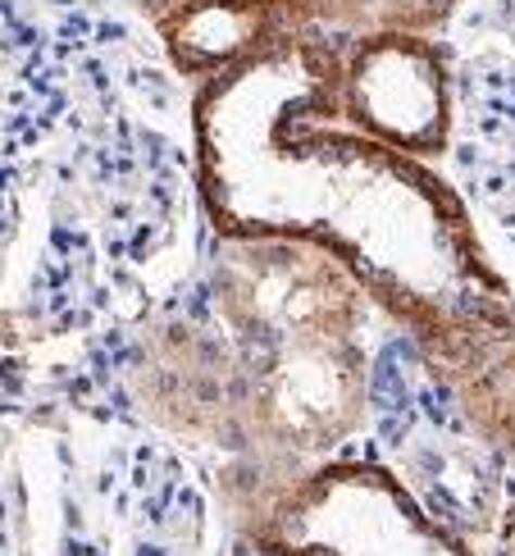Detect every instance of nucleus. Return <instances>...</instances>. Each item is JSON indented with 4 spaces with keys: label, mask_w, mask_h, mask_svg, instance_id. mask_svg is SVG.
<instances>
[{
    "label": "nucleus",
    "mask_w": 515,
    "mask_h": 556,
    "mask_svg": "<svg viewBox=\"0 0 515 556\" xmlns=\"http://www.w3.org/2000/svg\"><path fill=\"white\" fill-rule=\"evenodd\" d=\"M133 392L147 420L183 443L242 460V379L210 311L160 315L133 352Z\"/></svg>",
    "instance_id": "4"
},
{
    "label": "nucleus",
    "mask_w": 515,
    "mask_h": 556,
    "mask_svg": "<svg viewBox=\"0 0 515 556\" xmlns=\"http://www.w3.org/2000/svg\"><path fill=\"white\" fill-rule=\"evenodd\" d=\"M429 369L452 392L461 425L493 456L515 466V333L470 346L465 356Z\"/></svg>",
    "instance_id": "6"
},
{
    "label": "nucleus",
    "mask_w": 515,
    "mask_h": 556,
    "mask_svg": "<svg viewBox=\"0 0 515 556\" xmlns=\"http://www.w3.org/2000/svg\"><path fill=\"white\" fill-rule=\"evenodd\" d=\"M155 33L178 64V74L205 83L269 51L274 41H284L297 28L284 0H197V5L165 18Z\"/></svg>",
    "instance_id": "5"
},
{
    "label": "nucleus",
    "mask_w": 515,
    "mask_h": 556,
    "mask_svg": "<svg viewBox=\"0 0 515 556\" xmlns=\"http://www.w3.org/2000/svg\"><path fill=\"white\" fill-rule=\"evenodd\" d=\"M187 5H197V0H137V10H142V14L155 23V28H160L165 18H174L178 10H187Z\"/></svg>",
    "instance_id": "9"
},
{
    "label": "nucleus",
    "mask_w": 515,
    "mask_h": 556,
    "mask_svg": "<svg viewBox=\"0 0 515 556\" xmlns=\"http://www.w3.org/2000/svg\"><path fill=\"white\" fill-rule=\"evenodd\" d=\"M338 110L351 128L438 169L452 151L456 83L438 37L369 33L338 41Z\"/></svg>",
    "instance_id": "3"
},
{
    "label": "nucleus",
    "mask_w": 515,
    "mask_h": 556,
    "mask_svg": "<svg viewBox=\"0 0 515 556\" xmlns=\"http://www.w3.org/2000/svg\"><path fill=\"white\" fill-rule=\"evenodd\" d=\"M465 0H284L297 33H338V37H369V33H419L438 37Z\"/></svg>",
    "instance_id": "7"
},
{
    "label": "nucleus",
    "mask_w": 515,
    "mask_h": 556,
    "mask_svg": "<svg viewBox=\"0 0 515 556\" xmlns=\"http://www.w3.org/2000/svg\"><path fill=\"white\" fill-rule=\"evenodd\" d=\"M255 556H479L374 456H329L242 516Z\"/></svg>",
    "instance_id": "2"
},
{
    "label": "nucleus",
    "mask_w": 515,
    "mask_h": 556,
    "mask_svg": "<svg viewBox=\"0 0 515 556\" xmlns=\"http://www.w3.org/2000/svg\"><path fill=\"white\" fill-rule=\"evenodd\" d=\"M192 165L219 238L324 247L429 365L515 333V296L465 201L342 119L334 37L288 33L197 83Z\"/></svg>",
    "instance_id": "1"
},
{
    "label": "nucleus",
    "mask_w": 515,
    "mask_h": 556,
    "mask_svg": "<svg viewBox=\"0 0 515 556\" xmlns=\"http://www.w3.org/2000/svg\"><path fill=\"white\" fill-rule=\"evenodd\" d=\"M493 556H515V497L506 502V511L498 520V534H493Z\"/></svg>",
    "instance_id": "8"
}]
</instances>
